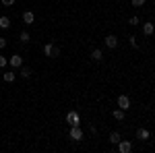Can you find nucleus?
Listing matches in <instances>:
<instances>
[{
	"label": "nucleus",
	"mask_w": 155,
	"mask_h": 153,
	"mask_svg": "<svg viewBox=\"0 0 155 153\" xmlns=\"http://www.w3.org/2000/svg\"><path fill=\"white\" fill-rule=\"evenodd\" d=\"M44 54L50 56V58H58V56H60V50L54 46V44H46V46H44Z\"/></svg>",
	"instance_id": "1"
},
{
	"label": "nucleus",
	"mask_w": 155,
	"mask_h": 153,
	"mask_svg": "<svg viewBox=\"0 0 155 153\" xmlns=\"http://www.w3.org/2000/svg\"><path fill=\"white\" fill-rule=\"evenodd\" d=\"M118 151L120 153H130L132 151V143L130 141H122V139H120V141H118Z\"/></svg>",
	"instance_id": "2"
},
{
	"label": "nucleus",
	"mask_w": 155,
	"mask_h": 153,
	"mask_svg": "<svg viewBox=\"0 0 155 153\" xmlns=\"http://www.w3.org/2000/svg\"><path fill=\"white\" fill-rule=\"evenodd\" d=\"M68 137H71L72 141H81V139H83V130L79 128V126H72V128H71V135H68Z\"/></svg>",
	"instance_id": "3"
},
{
	"label": "nucleus",
	"mask_w": 155,
	"mask_h": 153,
	"mask_svg": "<svg viewBox=\"0 0 155 153\" xmlns=\"http://www.w3.org/2000/svg\"><path fill=\"white\" fill-rule=\"evenodd\" d=\"M8 64H11L12 68H21V66H23V58H21L19 54H15V56H11V60H8Z\"/></svg>",
	"instance_id": "4"
},
{
	"label": "nucleus",
	"mask_w": 155,
	"mask_h": 153,
	"mask_svg": "<svg viewBox=\"0 0 155 153\" xmlns=\"http://www.w3.org/2000/svg\"><path fill=\"white\" fill-rule=\"evenodd\" d=\"M118 108H122L124 112L130 108V99H128V95H120V97H118Z\"/></svg>",
	"instance_id": "5"
},
{
	"label": "nucleus",
	"mask_w": 155,
	"mask_h": 153,
	"mask_svg": "<svg viewBox=\"0 0 155 153\" xmlns=\"http://www.w3.org/2000/svg\"><path fill=\"white\" fill-rule=\"evenodd\" d=\"M66 122H68L71 126H79V114H77V112H68V114H66Z\"/></svg>",
	"instance_id": "6"
},
{
	"label": "nucleus",
	"mask_w": 155,
	"mask_h": 153,
	"mask_svg": "<svg viewBox=\"0 0 155 153\" xmlns=\"http://www.w3.org/2000/svg\"><path fill=\"white\" fill-rule=\"evenodd\" d=\"M33 21H35V15H33V11H25V12H23V23H25V25H33Z\"/></svg>",
	"instance_id": "7"
},
{
	"label": "nucleus",
	"mask_w": 155,
	"mask_h": 153,
	"mask_svg": "<svg viewBox=\"0 0 155 153\" xmlns=\"http://www.w3.org/2000/svg\"><path fill=\"white\" fill-rule=\"evenodd\" d=\"M143 33H145L147 37H151V35L155 33V25H153V23H145V25H143Z\"/></svg>",
	"instance_id": "8"
},
{
	"label": "nucleus",
	"mask_w": 155,
	"mask_h": 153,
	"mask_svg": "<svg viewBox=\"0 0 155 153\" xmlns=\"http://www.w3.org/2000/svg\"><path fill=\"white\" fill-rule=\"evenodd\" d=\"M106 46L114 50V48L118 46V37H116V35H107V37H106Z\"/></svg>",
	"instance_id": "9"
},
{
	"label": "nucleus",
	"mask_w": 155,
	"mask_h": 153,
	"mask_svg": "<svg viewBox=\"0 0 155 153\" xmlns=\"http://www.w3.org/2000/svg\"><path fill=\"white\" fill-rule=\"evenodd\" d=\"M137 139H139V141H147V139H149V130L147 128H139L137 130Z\"/></svg>",
	"instance_id": "10"
},
{
	"label": "nucleus",
	"mask_w": 155,
	"mask_h": 153,
	"mask_svg": "<svg viewBox=\"0 0 155 153\" xmlns=\"http://www.w3.org/2000/svg\"><path fill=\"white\" fill-rule=\"evenodd\" d=\"M91 58L95 60V62H101V60H104V52H101V50H93V52H91Z\"/></svg>",
	"instance_id": "11"
},
{
	"label": "nucleus",
	"mask_w": 155,
	"mask_h": 153,
	"mask_svg": "<svg viewBox=\"0 0 155 153\" xmlns=\"http://www.w3.org/2000/svg\"><path fill=\"white\" fill-rule=\"evenodd\" d=\"M112 116H114V120H124V110H122V108H116V110L112 112Z\"/></svg>",
	"instance_id": "12"
},
{
	"label": "nucleus",
	"mask_w": 155,
	"mask_h": 153,
	"mask_svg": "<svg viewBox=\"0 0 155 153\" xmlns=\"http://www.w3.org/2000/svg\"><path fill=\"white\" fill-rule=\"evenodd\" d=\"M120 139H122V137H120V132H116V130H114V132H110V143H112V145H118Z\"/></svg>",
	"instance_id": "13"
},
{
	"label": "nucleus",
	"mask_w": 155,
	"mask_h": 153,
	"mask_svg": "<svg viewBox=\"0 0 155 153\" xmlns=\"http://www.w3.org/2000/svg\"><path fill=\"white\" fill-rule=\"evenodd\" d=\"M31 68H29V66H21V77H23V79H29V77H31Z\"/></svg>",
	"instance_id": "14"
},
{
	"label": "nucleus",
	"mask_w": 155,
	"mask_h": 153,
	"mask_svg": "<svg viewBox=\"0 0 155 153\" xmlns=\"http://www.w3.org/2000/svg\"><path fill=\"white\" fill-rule=\"evenodd\" d=\"M0 27H2V29H8V27H11V19H8V17H0Z\"/></svg>",
	"instance_id": "15"
},
{
	"label": "nucleus",
	"mask_w": 155,
	"mask_h": 153,
	"mask_svg": "<svg viewBox=\"0 0 155 153\" xmlns=\"http://www.w3.org/2000/svg\"><path fill=\"white\" fill-rule=\"evenodd\" d=\"M29 39H31V37H29V33H27V31H21L19 42H21V44H29Z\"/></svg>",
	"instance_id": "16"
},
{
	"label": "nucleus",
	"mask_w": 155,
	"mask_h": 153,
	"mask_svg": "<svg viewBox=\"0 0 155 153\" xmlns=\"http://www.w3.org/2000/svg\"><path fill=\"white\" fill-rule=\"evenodd\" d=\"M4 81L12 83V81H15V72H4Z\"/></svg>",
	"instance_id": "17"
},
{
	"label": "nucleus",
	"mask_w": 155,
	"mask_h": 153,
	"mask_svg": "<svg viewBox=\"0 0 155 153\" xmlns=\"http://www.w3.org/2000/svg\"><path fill=\"white\" fill-rule=\"evenodd\" d=\"M128 44H130V48H137V37L130 35V37H128Z\"/></svg>",
	"instance_id": "18"
},
{
	"label": "nucleus",
	"mask_w": 155,
	"mask_h": 153,
	"mask_svg": "<svg viewBox=\"0 0 155 153\" xmlns=\"http://www.w3.org/2000/svg\"><path fill=\"white\" fill-rule=\"evenodd\" d=\"M6 64H8V60L4 58V56H0V68H4V66H6Z\"/></svg>",
	"instance_id": "19"
},
{
	"label": "nucleus",
	"mask_w": 155,
	"mask_h": 153,
	"mask_svg": "<svg viewBox=\"0 0 155 153\" xmlns=\"http://www.w3.org/2000/svg\"><path fill=\"white\" fill-rule=\"evenodd\" d=\"M145 0H132V6H143Z\"/></svg>",
	"instance_id": "20"
},
{
	"label": "nucleus",
	"mask_w": 155,
	"mask_h": 153,
	"mask_svg": "<svg viewBox=\"0 0 155 153\" xmlns=\"http://www.w3.org/2000/svg\"><path fill=\"white\" fill-rule=\"evenodd\" d=\"M130 25H139V17H130V21H128Z\"/></svg>",
	"instance_id": "21"
},
{
	"label": "nucleus",
	"mask_w": 155,
	"mask_h": 153,
	"mask_svg": "<svg viewBox=\"0 0 155 153\" xmlns=\"http://www.w3.org/2000/svg\"><path fill=\"white\" fill-rule=\"evenodd\" d=\"M2 4H4V6H12V4H15V0H2Z\"/></svg>",
	"instance_id": "22"
},
{
	"label": "nucleus",
	"mask_w": 155,
	"mask_h": 153,
	"mask_svg": "<svg viewBox=\"0 0 155 153\" xmlns=\"http://www.w3.org/2000/svg\"><path fill=\"white\" fill-rule=\"evenodd\" d=\"M2 48H6V39H4V37H0V50H2Z\"/></svg>",
	"instance_id": "23"
}]
</instances>
